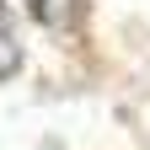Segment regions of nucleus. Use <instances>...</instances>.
I'll list each match as a JSON object with an SVG mask.
<instances>
[{"label":"nucleus","instance_id":"obj_1","mask_svg":"<svg viewBox=\"0 0 150 150\" xmlns=\"http://www.w3.org/2000/svg\"><path fill=\"white\" fill-rule=\"evenodd\" d=\"M22 64V48H16V32H11V22H6V11H0V81Z\"/></svg>","mask_w":150,"mask_h":150}]
</instances>
